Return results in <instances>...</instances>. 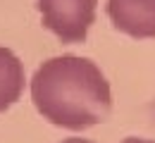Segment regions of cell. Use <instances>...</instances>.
<instances>
[{
    "mask_svg": "<svg viewBox=\"0 0 155 143\" xmlns=\"http://www.w3.org/2000/svg\"><path fill=\"white\" fill-rule=\"evenodd\" d=\"M31 100L43 119L69 131H84L105 122L112 112L110 81L93 60L58 55L31 76Z\"/></svg>",
    "mask_w": 155,
    "mask_h": 143,
    "instance_id": "6da1fadb",
    "label": "cell"
},
{
    "mask_svg": "<svg viewBox=\"0 0 155 143\" xmlns=\"http://www.w3.org/2000/svg\"><path fill=\"white\" fill-rule=\"evenodd\" d=\"M98 0H38L41 21L62 43H84L96 21Z\"/></svg>",
    "mask_w": 155,
    "mask_h": 143,
    "instance_id": "7a4b0ae2",
    "label": "cell"
},
{
    "mask_svg": "<svg viewBox=\"0 0 155 143\" xmlns=\"http://www.w3.org/2000/svg\"><path fill=\"white\" fill-rule=\"evenodd\" d=\"M107 17L131 38H155V0H107Z\"/></svg>",
    "mask_w": 155,
    "mask_h": 143,
    "instance_id": "3957f363",
    "label": "cell"
},
{
    "mask_svg": "<svg viewBox=\"0 0 155 143\" xmlns=\"http://www.w3.org/2000/svg\"><path fill=\"white\" fill-rule=\"evenodd\" d=\"M24 64L5 45H0V112L10 110L24 93Z\"/></svg>",
    "mask_w": 155,
    "mask_h": 143,
    "instance_id": "277c9868",
    "label": "cell"
},
{
    "mask_svg": "<svg viewBox=\"0 0 155 143\" xmlns=\"http://www.w3.org/2000/svg\"><path fill=\"white\" fill-rule=\"evenodd\" d=\"M122 143H155L150 138H138V136H129V138H124Z\"/></svg>",
    "mask_w": 155,
    "mask_h": 143,
    "instance_id": "5b68a950",
    "label": "cell"
},
{
    "mask_svg": "<svg viewBox=\"0 0 155 143\" xmlns=\"http://www.w3.org/2000/svg\"><path fill=\"white\" fill-rule=\"evenodd\" d=\"M62 143H93V141H86V138H64Z\"/></svg>",
    "mask_w": 155,
    "mask_h": 143,
    "instance_id": "8992f818",
    "label": "cell"
}]
</instances>
